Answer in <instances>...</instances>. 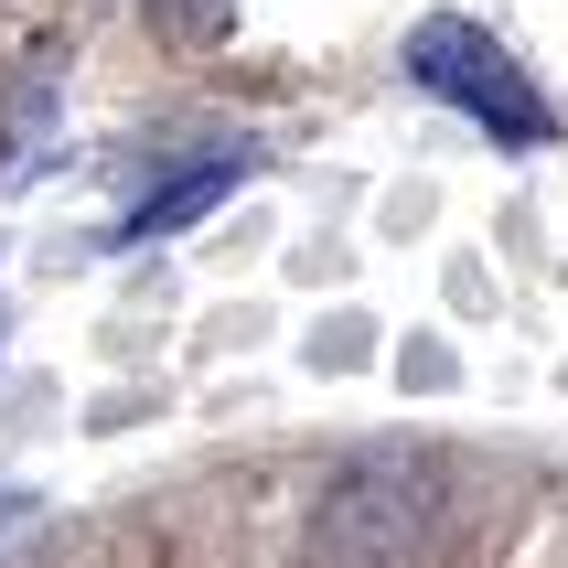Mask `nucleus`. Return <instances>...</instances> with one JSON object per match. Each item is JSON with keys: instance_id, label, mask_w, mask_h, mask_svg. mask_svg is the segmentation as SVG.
<instances>
[{"instance_id": "f257e3e1", "label": "nucleus", "mask_w": 568, "mask_h": 568, "mask_svg": "<svg viewBox=\"0 0 568 568\" xmlns=\"http://www.w3.org/2000/svg\"><path fill=\"white\" fill-rule=\"evenodd\" d=\"M408 75L440 97V108H462L483 140H505V151H547V140H558V108L537 97V75L483 22H462V11H429V22L408 32Z\"/></svg>"}, {"instance_id": "f03ea898", "label": "nucleus", "mask_w": 568, "mask_h": 568, "mask_svg": "<svg viewBox=\"0 0 568 568\" xmlns=\"http://www.w3.org/2000/svg\"><path fill=\"white\" fill-rule=\"evenodd\" d=\"M236 172H247V151H204V161H183V172H172L161 193H140V204L119 215V247H151V236L193 225L204 204H225V183H236Z\"/></svg>"}, {"instance_id": "7ed1b4c3", "label": "nucleus", "mask_w": 568, "mask_h": 568, "mask_svg": "<svg viewBox=\"0 0 568 568\" xmlns=\"http://www.w3.org/2000/svg\"><path fill=\"white\" fill-rule=\"evenodd\" d=\"M161 22L172 32H225V0H161Z\"/></svg>"}]
</instances>
